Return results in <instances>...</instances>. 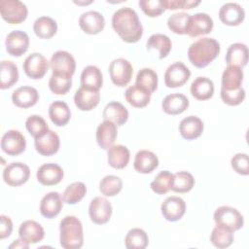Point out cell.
I'll return each instance as SVG.
<instances>
[{"instance_id": "11", "label": "cell", "mask_w": 249, "mask_h": 249, "mask_svg": "<svg viewBox=\"0 0 249 249\" xmlns=\"http://www.w3.org/2000/svg\"><path fill=\"white\" fill-rule=\"evenodd\" d=\"M22 67L29 78L41 79L49 69V61L43 54L33 53L24 59Z\"/></svg>"}, {"instance_id": "9", "label": "cell", "mask_w": 249, "mask_h": 249, "mask_svg": "<svg viewBox=\"0 0 249 249\" xmlns=\"http://www.w3.org/2000/svg\"><path fill=\"white\" fill-rule=\"evenodd\" d=\"M190 69L181 61L170 64L164 73V83L168 88L182 87L190 78Z\"/></svg>"}, {"instance_id": "50", "label": "cell", "mask_w": 249, "mask_h": 249, "mask_svg": "<svg viewBox=\"0 0 249 249\" xmlns=\"http://www.w3.org/2000/svg\"><path fill=\"white\" fill-rule=\"evenodd\" d=\"M221 98L226 104L236 106L242 103L245 99V90L242 87L234 90H225L221 89Z\"/></svg>"}, {"instance_id": "52", "label": "cell", "mask_w": 249, "mask_h": 249, "mask_svg": "<svg viewBox=\"0 0 249 249\" xmlns=\"http://www.w3.org/2000/svg\"><path fill=\"white\" fill-rule=\"evenodd\" d=\"M164 9L176 10V9H192L197 6L199 0H161Z\"/></svg>"}, {"instance_id": "1", "label": "cell", "mask_w": 249, "mask_h": 249, "mask_svg": "<svg viewBox=\"0 0 249 249\" xmlns=\"http://www.w3.org/2000/svg\"><path fill=\"white\" fill-rule=\"evenodd\" d=\"M112 26L126 43L138 42L143 34V26L137 13L129 7L120 8L113 14Z\"/></svg>"}, {"instance_id": "13", "label": "cell", "mask_w": 249, "mask_h": 249, "mask_svg": "<svg viewBox=\"0 0 249 249\" xmlns=\"http://www.w3.org/2000/svg\"><path fill=\"white\" fill-rule=\"evenodd\" d=\"M6 51L13 56L22 55L28 49V35L21 30H14L10 32L5 40Z\"/></svg>"}, {"instance_id": "36", "label": "cell", "mask_w": 249, "mask_h": 249, "mask_svg": "<svg viewBox=\"0 0 249 249\" xmlns=\"http://www.w3.org/2000/svg\"><path fill=\"white\" fill-rule=\"evenodd\" d=\"M0 88L2 89L13 87L18 80V66L11 60H2L0 68Z\"/></svg>"}, {"instance_id": "33", "label": "cell", "mask_w": 249, "mask_h": 249, "mask_svg": "<svg viewBox=\"0 0 249 249\" xmlns=\"http://www.w3.org/2000/svg\"><path fill=\"white\" fill-rule=\"evenodd\" d=\"M130 159L129 150L124 145H113L108 149L107 160L109 165L114 168H124Z\"/></svg>"}, {"instance_id": "35", "label": "cell", "mask_w": 249, "mask_h": 249, "mask_svg": "<svg viewBox=\"0 0 249 249\" xmlns=\"http://www.w3.org/2000/svg\"><path fill=\"white\" fill-rule=\"evenodd\" d=\"M49 116L55 125L63 126L69 122L71 118V111L66 102L56 100L50 105Z\"/></svg>"}, {"instance_id": "47", "label": "cell", "mask_w": 249, "mask_h": 249, "mask_svg": "<svg viewBox=\"0 0 249 249\" xmlns=\"http://www.w3.org/2000/svg\"><path fill=\"white\" fill-rule=\"evenodd\" d=\"M172 177L173 174L168 170L160 171L151 182V189L153 190V192L159 195L166 194L170 190Z\"/></svg>"}, {"instance_id": "37", "label": "cell", "mask_w": 249, "mask_h": 249, "mask_svg": "<svg viewBox=\"0 0 249 249\" xmlns=\"http://www.w3.org/2000/svg\"><path fill=\"white\" fill-rule=\"evenodd\" d=\"M33 30L39 38L50 39L56 33L57 24L53 18L47 16H42L34 21Z\"/></svg>"}, {"instance_id": "3", "label": "cell", "mask_w": 249, "mask_h": 249, "mask_svg": "<svg viewBox=\"0 0 249 249\" xmlns=\"http://www.w3.org/2000/svg\"><path fill=\"white\" fill-rule=\"evenodd\" d=\"M59 241L65 249H79L84 244L83 225L76 216H65L59 224Z\"/></svg>"}, {"instance_id": "38", "label": "cell", "mask_w": 249, "mask_h": 249, "mask_svg": "<svg viewBox=\"0 0 249 249\" xmlns=\"http://www.w3.org/2000/svg\"><path fill=\"white\" fill-rule=\"evenodd\" d=\"M146 46H147L148 51L157 49L159 51V54H160L159 57L161 59V58L167 56V54L169 53L171 47H172V43L168 36L161 34V33H156L149 37Z\"/></svg>"}, {"instance_id": "53", "label": "cell", "mask_w": 249, "mask_h": 249, "mask_svg": "<svg viewBox=\"0 0 249 249\" xmlns=\"http://www.w3.org/2000/svg\"><path fill=\"white\" fill-rule=\"evenodd\" d=\"M13 231V222L10 217L1 215L0 216V238L4 239L11 235Z\"/></svg>"}, {"instance_id": "26", "label": "cell", "mask_w": 249, "mask_h": 249, "mask_svg": "<svg viewBox=\"0 0 249 249\" xmlns=\"http://www.w3.org/2000/svg\"><path fill=\"white\" fill-rule=\"evenodd\" d=\"M158 165L159 159L153 152L148 150H140L136 153L133 166L137 172L147 174L157 168Z\"/></svg>"}, {"instance_id": "39", "label": "cell", "mask_w": 249, "mask_h": 249, "mask_svg": "<svg viewBox=\"0 0 249 249\" xmlns=\"http://www.w3.org/2000/svg\"><path fill=\"white\" fill-rule=\"evenodd\" d=\"M72 76L64 73L53 72L50 81L49 88L54 94H65L71 89Z\"/></svg>"}, {"instance_id": "10", "label": "cell", "mask_w": 249, "mask_h": 249, "mask_svg": "<svg viewBox=\"0 0 249 249\" xmlns=\"http://www.w3.org/2000/svg\"><path fill=\"white\" fill-rule=\"evenodd\" d=\"M30 175V169L25 163L17 161L8 164L3 170V179L10 186H19L24 184Z\"/></svg>"}, {"instance_id": "12", "label": "cell", "mask_w": 249, "mask_h": 249, "mask_svg": "<svg viewBox=\"0 0 249 249\" xmlns=\"http://www.w3.org/2000/svg\"><path fill=\"white\" fill-rule=\"evenodd\" d=\"M90 220L97 225L105 224L112 215V205L108 199L102 196L94 197L89 206Z\"/></svg>"}, {"instance_id": "4", "label": "cell", "mask_w": 249, "mask_h": 249, "mask_svg": "<svg viewBox=\"0 0 249 249\" xmlns=\"http://www.w3.org/2000/svg\"><path fill=\"white\" fill-rule=\"evenodd\" d=\"M214 221L216 226L235 231L243 227L244 220L240 212L231 206H220L214 212Z\"/></svg>"}, {"instance_id": "18", "label": "cell", "mask_w": 249, "mask_h": 249, "mask_svg": "<svg viewBox=\"0 0 249 249\" xmlns=\"http://www.w3.org/2000/svg\"><path fill=\"white\" fill-rule=\"evenodd\" d=\"M63 170L56 163H44L37 170V180L44 186L58 184L63 178Z\"/></svg>"}, {"instance_id": "2", "label": "cell", "mask_w": 249, "mask_h": 249, "mask_svg": "<svg viewBox=\"0 0 249 249\" xmlns=\"http://www.w3.org/2000/svg\"><path fill=\"white\" fill-rule=\"evenodd\" d=\"M220 53V44L214 38L202 37L194 42L188 50V57L193 65L203 68L212 62Z\"/></svg>"}, {"instance_id": "15", "label": "cell", "mask_w": 249, "mask_h": 249, "mask_svg": "<svg viewBox=\"0 0 249 249\" xmlns=\"http://www.w3.org/2000/svg\"><path fill=\"white\" fill-rule=\"evenodd\" d=\"M53 72L73 75L76 69V61L73 55L66 51L55 52L50 60Z\"/></svg>"}, {"instance_id": "54", "label": "cell", "mask_w": 249, "mask_h": 249, "mask_svg": "<svg viewBox=\"0 0 249 249\" xmlns=\"http://www.w3.org/2000/svg\"><path fill=\"white\" fill-rule=\"evenodd\" d=\"M28 247H29V244L25 243V242L22 241L20 238L15 240L12 244L9 245V248H11V249H12V248H15V249H18V248H19V249H27Z\"/></svg>"}, {"instance_id": "20", "label": "cell", "mask_w": 249, "mask_h": 249, "mask_svg": "<svg viewBox=\"0 0 249 249\" xmlns=\"http://www.w3.org/2000/svg\"><path fill=\"white\" fill-rule=\"evenodd\" d=\"M39 99V93L33 87L22 86L15 89L12 93L13 103L19 108H29L34 106Z\"/></svg>"}, {"instance_id": "43", "label": "cell", "mask_w": 249, "mask_h": 249, "mask_svg": "<svg viewBox=\"0 0 249 249\" xmlns=\"http://www.w3.org/2000/svg\"><path fill=\"white\" fill-rule=\"evenodd\" d=\"M135 84L152 93L158 88V74L151 68H142L137 73Z\"/></svg>"}, {"instance_id": "14", "label": "cell", "mask_w": 249, "mask_h": 249, "mask_svg": "<svg viewBox=\"0 0 249 249\" xmlns=\"http://www.w3.org/2000/svg\"><path fill=\"white\" fill-rule=\"evenodd\" d=\"M161 214L163 217L170 222L180 220L186 211V203L183 198L171 196L164 199L160 206Z\"/></svg>"}, {"instance_id": "28", "label": "cell", "mask_w": 249, "mask_h": 249, "mask_svg": "<svg viewBox=\"0 0 249 249\" xmlns=\"http://www.w3.org/2000/svg\"><path fill=\"white\" fill-rule=\"evenodd\" d=\"M226 62L228 65L244 67L248 62V48L243 43L231 44L226 54Z\"/></svg>"}, {"instance_id": "48", "label": "cell", "mask_w": 249, "mask_h": 249, "mask_svg": "<svg viewBox=\"0 0 249 249\" xmlns=\"http://www.w3.org/2000/svg\"><path fill=\"white\" fill-rule=\"evenodd\" d=\"M191 15L185 12L175 13L167 18L168 28L176 34H186V28Z\"/></svg>"}, {"instance_id": "40", "label": "cell", "mask_w": 249, "mask_h": 249, "mask_svg": "<svg viewBox=\"0 0 249 249\" xmlns=\"http://www.w3.org/2000/svg\"><path fill=\"white\" fill-rule=\"evenodd\" d=\"M195 185L194 176L187 171H179L173 174L170 190L176 193H187L193 189Z\"/></svg>"}, {"instance_id": "7", "label": "cell", "mask_w": 249, "mask_h": 249, "mask_svg": "<svg viewBox=\"0 0 249 249\" xmlns=\"http://www.w3.org/2000/svg\"><path fill=\"white\" fill-rule=\"evenodd\" d=\"M212 29L213 20L211 17L206 13H196L190 17L186 28V34L194 38L208 34Z\"/></svg>"}, {"instance_id": "29", "label": "cell", "mask_w": 249, "mask_h": 249, "mask_svg": "<svg viewBox=\"0 0 249 249\" xmlns=\"http://www.w3.org/2000/svg\"><path fill=\"white\" fill-rule=\"evenodd\" d=\"M102 117L104 121H111L117 125H123L128 119V111L122 103L112 101L104 107Z\"/></svg>"}, {"instance_id": "34", "label": "cell", "mask_w": 249, "mask_h": 249, "mask_svg": "<svg viewBox=\"0 0 249 249\" xmlns=\"http://www.w3.org/2000/svg\"><path fill=\"white\" fill-rule=\"evenodd\" d=\"M103 84L102 73L94 65H89L84 68L81 74V87L92 90H99Z\"/></svg>"}, {"instance_id": "44", "label": "cell", "mask_w": 249, "mask_h": 249, "mask_svg": "<svg viewBox=\"0 0 249 249\" xmlns=\"http://www.w3.org/2000/svg\"><path fill=\"white\" fill-rule=\"evenodd\" d=\"M233 231L216 226L211 232L210 241L217 248H227L233 241Z\"/></svg>"}, {"instance_id": "32", "label": "cell", "mask_w": 249, "mask_h": 249, "mask_svg": "<svg viewBox=\"0 0 249 249\" xmlns=\"http://www.w3.org/2000/svg\"><path fill=\"white\" fill-rule=\"evenodd\" d=\"M151 92L144 88L134 84L128 87L124 92L126 101L135 108H143L150 102Z\"/></svg>"}, {"instance_id": "6", "label": "cell", "mask_w": 249, "mask_h": 249, "mask_svg": "<svg viewBox=\"0 0 249 249\" xmlns=\"http://www.w3.org/2000/svg\"><path fill=\"white\" fill-rule=\"evenodd\" d=\"M109 74L113 84L118 87H124L131 80L133 68L128 60L120 57L110 63Z\"/></svg>"}, {"instance_id": "16", "label": "cell", "mask_w": 249, "mask_h": 249, "mask_svg": "<svg viewBox=\"0 0 249 249\" xmlns=\"http://www.w3.org/2000/svg\"><path fill=\"white\" fill-rule=\"evenodd\" d=\"M219 18L220 20L227 25H238L245 18V11L239 4L228 2L220 8Z\"/></svg>"}, {"instance_id": "8", "label": "cell", "mask_w": 249, "mask_h": 249, "mask_svg": "<svg viewBox=\"0 0 249 249\" xmlns=\"http://www.w3.org/2000/svg\"><path fill=\"white\" fill-rule=\"evenodd\" d=\"M26 147L24 136L16 129L6 131L1 138V149L9 156H18L21 154Z\"/></svg>"}, {"instance_id": "49", "label": "cell", "mask_w": 249, "mask_h": 249, "mask_svg": "<svg viewBox=\"0 0 249 249\" xmlns=\"http://www.w3.org/2000/svg\"><path fill=\"white\" fill-rule=\"evenodd\" d=\"M138 5L143 13L151 18L161 15L165 10L161 0H140Z\"/></svg>"}, {"instance_id": "22", "label": "cell", "mask_w": 249, "mask_h": 249, "mask_svg": "<svg viewBox=\"0 0 249 249\" xmlns=\"http://www.w3.org/2000/svg\"><path fill=\"white\" fill-rule=\"evenodd\" d=\"M100 100L99 90H92L81 87L74 95V102L78 109L82 111H89L97 106Z\"/></svg>"}, {"instance_id": "31", "label": "cell", "mask_w": 249, "mask_h": 249, "mask_svg": "<svg viewBox=\"0 0 249 249\" xmlns=\"http://www.w3.org/2000/svg\"><path fill=\"white\" fill-rule=\"evenodd\" d=\"M190 90L195 98L198 100H207L211 98L214 93V84L209 78L199 76L193 81Z\"/></svg>"}, {"instance_id": "5", "label": "cell", "mask_w": 249, "mask_h": 249, "mask_svg": "<svg viewBox=\"0 0 249 249\" xmlns=\"http://www.w3.org/2000/svg\"><path fill=\"white\" fill-rule=\"evenodd\" d=\"M0 14L8 23L18 24L27 18L28 10L26 5L19 0H1Z\"/></svg>"}, {"instance_id": "23", "label": "cell", "mask_w": 249, "mask_h": 249, "mask_svg": "<svg viewBox=\"0 0 249 249\" xmlns=\"http://www.w3.org/2000/svg\"><path fill=\"white\" fill-rule=\"evenodd\" d=\"M63 199L57 192H50L43 196L40 202L41 214L49 219L57 216L62 208Z\"/></svg>"}, {"instance_id": "41", "label": "cell", "mask_w": 249, "mask_h": 249, "mask_svg": "<svg viewBox=\"0 0 249 249\" xmlns=\"http://www.w3.org/2000/svg\"><path fill=\"white\" fill-rule=\"evenodd\" d=\"M148 242L149 238L146 231L139 228L131 229L124 238L125 247L128 249H144Z\"/></svg>"}, {"instance_id": "24", "label": "cell", "mask_w": 249, "mask_h": 249, "mask_svg": "<svg viewBox=\"0 0 249 249\" xmlns=\"http://www.w3.org/2000/svg\"><path fill=\"white\" fill-rule=\"evenodd\" d=\"M117 124L111 121L102 122L96 129V141L100 148L108 150L117 138Z\"/></svg>"}, {"instance_id": "46", "label": "cell", "mask_w": 249, "mask_h": 249, "mask_svg": "<svg viewBox=\"0 0 249 249\" xmlns=\"http://www.w3.org/2000/svg\"><path fill=\"white\" fill-rule=\"evenodd\" d=\"M25 126L28 132L34 137V139L43 136L49 130L47 122L38 115H32L28 117L25 122Z\"/></svg>"}, {"instance_id": "51", "label": "cell", "mask_w": 249, "mask_h": 249, "mask_svg": "<svg viewBox=\"0 0 249 249\" xmlns=\"http://www.w3.org/2000/svg\"><path fill=\"white\" fill-rule=\"evenodd\" d=\"M231 164L232 169L241 175H248L249 174V160L248 155L244 153H237L235 154L231 160Z\"/></svg>"}, {"instance_id": "27", "label": "cell", "mask_w": 249, "mask_h": 249, "mask_svg": "<svg viewBox=\"0 0 249 249\" xmlns=\"http://www.w3.org/2000/svg\"><path fill=\"white\" fill-rule=\"evenodd\" d=\"M189 107V99L182 93L166 95L161 102L162 110L169 115H179Z\"/></svg>"}, {"instance_id": "25", "label": "cell", "mask_w": 249, "mask_h": 249, "mask_svg": "<svg viewBox=\"0 0 249 249\" xmlns=\"http://www.w3.org/2000/svg\"><path fill=\"white\" fill-rule=\"evenodd\" d=\"M203 131V122L196 116L184 118L179 124L181 136L187 140H193L201 135Z\"/></svg>"}, {"instance_id": "30", "label": "cell", "mask_w": 249, "mask_h": 249, "mask_svg": "<svg viewBox=\"0 0 249 249\" xmlns=\"http://www.w3.org/2000/svg\"><path fill=\"white\" fill-rule=\"evenodd\" d=\"M243 81L242 68L228 65L222 74V89L234 90L241 88Z\"/></svg>"}, {"instance_id": "17", "label": "cell", "mask_w": 249, "mask_h": 249, "mask_svg": "<svg viewBox=\"0 0 249 249\" xmlns=\"http://www.w3.org/2000/svg\"><path fill=\"white\" fill-rule=\"evenodd\" d=\"M82 30L87 34H97L105 26L104 17L97 11H88L83 13L79 18Z\"/></svg>"}, {"instance_id": "21", "label": "cell", "mask_w": 249, "mask_h": 249, "mask_svg": "<svg viewBox=\"0 0 249 249\" xmlns=\"http://www.w3.org/2000/svg\"><path fill=\"white\" fill-rule=\"evenodd\" d=\"M34 144L36 151L40 155L49 157L58 151L60 141L58 135L54 131L49 129L43 136L36 138Z\"/></svg>"}, {"instance_id": "42", "label": "cell", "mask_w": 249, "mask_h": 249, "mask_svg": "<svg viewBox=\"0 0 249 249\" xmlns=\"http://www.w3.org/2000/svg\"><path fill=\"white\" fill-rule=\"evenodd\" d=\"M86 193L87 187L83 182H74L64 190L62 199L68 204H76L83 199Z\"/></svg>"}, {"instance_id": "45", "label": "cell", "mask_w": 249, "mask_h": 249, "mask_svg": "<svg viewBox=\"0 0 249 249\" xmlns=\"http://www.w3.org/2000/svg\"><path fill=\"white\" fill-rule=\"evenodd\" d=\"M123 181L116 175H107L103 177L99 183V190L106 196H114L121 192Z\"/></svg>"}, {"instance_id": "19", "label": "cell", "mask_w": 249, "mask_h": 249, "mask_svg": "<svg viewBox=\"0 0 249 249\" xmlns=\"http://www.w3.org/2000/svg\"><path fill=\"white\" fill-rule=\"evenodd\" d=\"M19 238L27 244H35L40 242L45 236L43 227L33 220H27L21 223L18 229Z\"/></svg>"}]
</instances>
